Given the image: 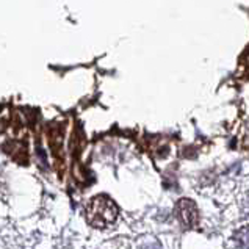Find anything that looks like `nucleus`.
<instances>
[{
	"instance_id": "1",
	"label": "nucleus",
	"mask_w": 249,
	"mask_h": 249,
	"mask_svg": "<svg viewBox=\"0 0 249 249\" xmlns=\"http://www.w3.org/2000/svg\"><path fill=\"white\" fill-rule=\"evenodd\" d=\"M118 209L110 199L107 197H96L91 202L88 209V219L91 224H94L96 227H105L111 224L116 219Z\"/></svg>"
},
{
	"instance_id": "2",
	"label": "nucleus",
	"mask_w": 249,
	"mask_h": 249,
	"mask_svg": "<svg viewBox=\"0 0 249 249\" xmlns=\"http://www.w3.org/2000/svg\"><path fill=\"white\" fill-rule=\"evenodd\" d=\"M179 213H183V215H179V216L187 226L195 224V221H196V209L193 207V202H191V201H182L179 204Z\"/></svg>"
}]
</instances>
